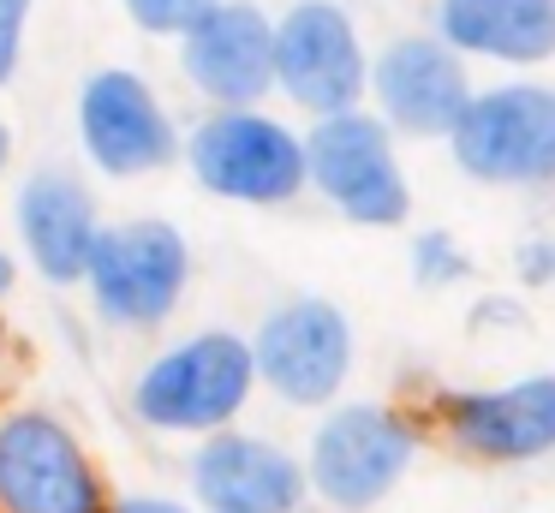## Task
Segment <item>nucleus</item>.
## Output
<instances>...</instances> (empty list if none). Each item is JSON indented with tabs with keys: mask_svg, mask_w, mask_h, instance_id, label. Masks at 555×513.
<instances>
[{
	"mask_svg": "<svg viewBox=\"0 0 555 513\" xmlns=\"http://www.w3.org/2000/svg\"><path fill=\"white\" fill-rule=\"evenodd\" d=\"M114 7H120V18L132 24L144 42H173V36H185L204 18L216 0H114Z\"/></svg>",
	"mask_w": 555,
	"mask_h": 513,
	"instance_id": "nucleus-18",
	"label": "nucleus"
},
{
	"mask_svg": "<svg viewBox=\"0 0 555 513\" xmlns=\"http://www.w3.org/2000/svg\"><path fill=\"white\" fill-rule=\"evenodd\" d=\"M108 465L61 406H0V513H108Z\"/></svg>",
	"mask_w": 555,
	"mask_h": 513,
	"instance_id": "nucleus-9",
	"label": "nucleus"
},
{
	"mask_svg": "<svg viewBox=\"0 0 555 513\" xmlns=\"http://www.w3.org/2000/svg\"><path fill=\"white\" fill-rule=\"evenodd\" d=\"M418 412L430 441H442L454 460L519 472V465H538L555 453V370L436 388Z\"/></svg>",
	"mask_w": 555,
	"mask_h": 513,
	"instance_id": "nucleus-10",
	"label": "nucleus"
},
{
	"mask_svg": "<svg viewBox=\"0 0 555 513\" xmlns=\"http://www.w3.org/2000/svg\"><path fill=\"white\" fill-rule=\"evenodd\" d=\"M400 150L406 143L364 102L305 119V191L359 233H400L418 203Z\"/></svg>",
	"mask_w": 555,
	"mask_h": 513,
	"instance_id": "nucleus-8",
	"label": "nucleus"
},
{
	"mask_svg": "<svg viewBox=\"0 0 555 513\" xmlns=\"http://www.w3.org/2000/svg\"><path fill=\"white\" fill-rule=\"evenodd\" d=\"M108 513H197L185 489H114Z\"/></svg>",
	"mask_w": 555,
	"mask_h": 513,
	"instance_id": "nucleus-21",
	"label": "nucleus"
},
{
	"mask_svg": "<svg viewBox=\"0 0 555 513\" xmlns=\"http://www.w3.org/2000/svg\"><path fill=\"white\" fill-rule=\"evenodd\" d=\"M257 394L281 412H323L340 394H352L359 376V322L328 293H281L257 310L251 329Z\"/></svg>",
	"mask_w": 555,
	"mask_h": 513,
	"instance_id": "nucleus-7",
	"label": "nucleus"
},
{
	"mask_svg": "<svg viewBox=\"0 0 555 513\" xmlns=\"http://www.w3.org/2000/svg\"><path fill=\"white\" fill-rule=\"evenodd\" d=\"M478 90V66L442 36L424 30H395L371 48V84L364 107L395 131L400 143H442L454 131L460 107Z\"/></svg>",
	"mask_w": 555,
	"mask_h": 513,
	"instance_id": "nucleus-13",
	"label": "nucleus"
},
{
	"mask_svg": "<svg viewBox=\"0 0 555 513\" xmlns=\"http://www.w3.org/2000/svg\"><path fill=\"white\" fill-rule=\"evenodd\" d=\"M180 167L228 209H293L305 191V119L281 102L197 107L180 138Z\"/></svg>",
	"mask_w": 555,
	"mask_h": 513,
	"instance_id": "nucleus-4",
	"label": "nucleus"
},
{
	"mask_svg": "<svg viewBox=\"0 0 555 513\" xmlns=\"http://www.w3.org/2000/svg\"><path fill=\"white\" fill-rule=\"evenodd\" d=\"M430 429L424 412L406 400H383V394H340L335 406L311 412L299 453H305V484H311V508L323 513H376L400 496L412 472H418Z\"/></svg>",
	"mask_w": 555,
	"mask_h": 513,
	"instance_id": "nucleus-2",
	"label": "nucleus"
},
{
	"mask_svg": "<svg viewBox=\"0 0 555 513\" xmlns=\"http://www.w3.org/2000/svg\"><path fill=\"white\" fill-rule=\"evenodd\" d=\"M514 281L531 286V293H543V286H555V233H526L514 245Z\"/></svg>",
	"mask_w": 555,
	"mask_h": 513,
	"instance_id": "nucleus-20",
	"label": "nucleus"
},
{
	"mask_svg": "<svg viewBox=\"0 0 555 513\" xmlns=\"http://www.w3.org/2000/svg\"><path fill=\"white\" fill-rule=\"evenodd\" d=\"M430 30L472 66H555V0H430Z\"/></svg>",
	"mask_w": 555,
	"mask_h": 513,
	"instance_id": "nucleus-16",
	"label": "nucleus"
},
{
	"mask_svg": "<svg viewBox=\"0 0 555 513\" xmlns=\"http://www.w3.org/2000/svg\"><path fill=\"white\" fill-rule=\"evenodd\" d=\"M102 191L78 162H30L13 174V203H7V227H13V251L25 257V274H37L54 293H78L85 262L102 233Z\"/></svg>",
	"mask_w": 555,
	"mask_h": 513,
	"instance_id": "nucleus-12",
	"label": "nucleus"
},
{
	"mask_svg": "<svg viewBox=\"0 0 555 513\" xmlns=\"http://www.w3.org/2000/svg\"><path fill=\"white\" fill-rule=\"evenodd\" d=\"M7 364H13V329H7V317H0V376H7Z\"/></svg>",
	"mask_w": 555,
	"mask_h": 513,
	"instance_id": "nucleus-24",
	"label": "nucleus"
},
{
	"mask_svg": "<svg viewBox=\"0 0 555 513\" xmlns=\"http://www.w3.org/2000/svg\"><path fill=\"white\" fill-rule=\"evenodd\" d=\"M197 281V245L173 215H108L85 262V310L114 341H156L173 329Z\"/></svg>",
	"mask_w": 555,
	"mask_h": 513,
	"instance_id": "nucleus-3",
	"label": "nucleus"
},
{
	"mask_svg": "<svg viewBox=\"0 0 555 513\" xmlns=\"http://www.w3.org/2000/svg\"><path fill=\"white\" fill-rule=\"evenodd\" d=\"M185 119L132 60H96L73 90V150L96 185H144L180 167Z\"/></svg>",
	"mask_w": 555,
	"mask_h": 513,
	"instance_id": "nucleus-5",
	"label": "nucleus"
},
{
	"mask_svg": "<svg viewBox=\"0 0 555 513\" xmlns=\"http://www.w3.org/2000/svg\"><path fill=\"white\" fill-rule=\"evenodd\" d=\"M371 36L347 0H287L275 12V102L293 119H323L364 102Z\"/></svg>",
	"mask_w": 555,
	"mask_h": 513,
	"instance_id": "nucleus-11",
	"label": "nucleus"
},
{
	"mask_svg": "<svg viewBox=\"0 0 555 513\" xmlns=\"http://www.w3.org/2000/svg\"><path fill=\"white\" fill-rule=\"evenodd\" d=\"M18 281H25V257H18L13 245H0V305L18 293Z\"/></svg>",
	"mask_w": 555,
	"mask_h": 513,
	"instance_id": "nucleus-22",
	"label": "nucleus"
},
{
	"mask_svg": "<svg viewBox=\"0 0 555 513\" xmlns=\"http://www.w3.org/2000/svg\"><path fill=\"white\" fill-rule=\"evenodd\" d=\"M180 484L197 513H311L299 441L257 424H228L185 441Z\"/></svg>",
	"mask_w": 555,
	"mask_h": 513,
	"instance_id": "nucleus-14",
	"label": "nucleus"
},
{
	"mask_svg": "<svg viewBox=\"0 0 555 513\" xmlns=\"http://www.w3.org/2000/svg\"><path fill=\"white\" fill-rule=\"evenodd\" d=\"M406 274L424 293H454V286L472 281V251L460 245V233H448V227H418V233L406 239Z\"/></svg>",
	"mask_w": 555,
	"mask_h": 513,
	"instance_id": "nucleus-17",
	"label": "nucleus"
},
{
	"mask_svg": "<svg viewBox=\"0 0 555 513\" xmlns=\"http://www.w3.org/2000/svg\"><path fill=\"white\" fill-rule=\"evenodd\" d=\"M311 513H323V508H311Z\"/></svg>",
	"mask_w": 555,
	"mask_h": 513,
	"instance_id": "nucleus-25",
	"label": "nucleus"
},
{
	"mask_svg": "<svg viewBox=\"0 0 555 513\" xmlns=\"http://www.w3.org/2000/svg\"><path fill=\"white\" fill-rule=\"evenodd\" d=\"M442 150L483 191H555V78L502 72L478 84Z\"/></svg>",
	"mask_w": 555,
	"mask_h": 513,
	"instance_id": "nucleus-6",
	"label": "nucleus"
},
{
	"mask_svg": "<svg viewBox=\"0 0 555 513\" xmlns=\"http://www.w3.org/2000/svg\"><path fill=\"white\" fill-rule=\"evenodd\" d=\"M257 394L251 334L228 322L168 329L144 346V358L126 376V412L144 436L197 441L228 424H245Z\"/></svg>",
	"mask_w": 555,
	"mask_h": 513,
	"instance_id": "nucleus-1",
	"label": "nucleus"
},
{
	"mask_svg": "<svg viewBox=\"0 0 555 513\" xmlns=\"http://www.w3.org/2000/svg\"><path fill=\"white\" fill-rule=\"evenodd\" d=\"M30 24H37V0H0V95L18 84L30 54Z\"/></svg>",
	"mask_w": 555,
	"mask_h": 513,
	"instance_id": "nucleus-19",
	"label": "nucleus"
},
{
	"mask_svg": "<svg viewBox=\"0 0 555 513\" xmlns=\"http://www.w3.org/2000/svg\"><path fill=\"white\" fill-rule=\"evenodd\" d=\"M168 48L173 78L197 107L275 102V12L263 0H216Z\"/></svg>",
	"mask_w": 555,
	"mask_h": 513,
	"instance_id": "nucleus-15",
	"label": "nucleus"
},
{
	"mask_svg": "<svg viewBox=\"0 0 555 513\" xmlns=\"http://www.w3.org/2000/svg\"><path fill=\"white\" fill-rule=\"evenodd\" d=\"M18 174V131H13V119L0 114V185Z\"/></svg>",
	"mask_w": 555,
	"mask_h": 513,
	"instance_id": "nucleus-23",
	"label": "nucleus"
}]
</instances>
